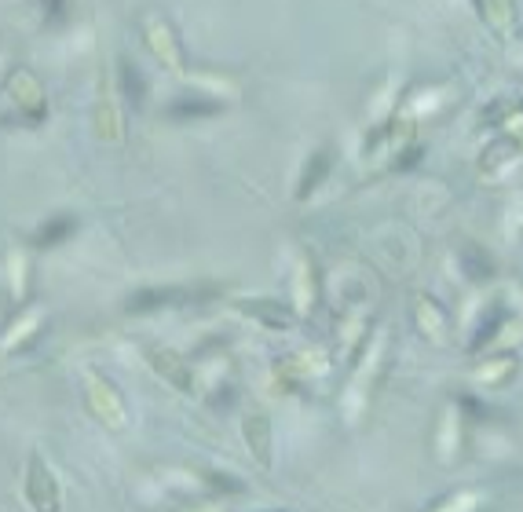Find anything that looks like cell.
<instances>
[{
    "label": "cell",
    "instance_id": "cell-17",
    "mask_svg": "<svg viewBox=\"0 0 523 512\" xmlns=\"http://www.w3.org/2000/svg\"><path fill=\"white\" fill-rule=\"evenodd\" d=\"M198 512H220V509H213V505H202V509H198Z\"/></svg>",
    "mask_w": 523,
    "mask_h": 512
},
{
    "label": "cell",
    "instance_id": "cell-15",
    "mask_svg": "<svg viewBox=\"0 0 523 512\" xmlns=\"http://www.w3.org/2000/svg\"><path fill=\"white\" fill-rule=\"evenodd\" d=\"M417 315H421V330L432 333V337H443V311L432 300H417Z\"/></svg>",
    "mask_w": 523,
    "mask_h": 512
},
{
    "label": "cell",
    "instance_id": "cell-11",
    "mask_svg": "<svg viewBox=\"0 0 523 512\" xmlns=\"http://www.w3.org/2000/svg\"><path fill=\"white\" fill-rule=\"evenodd\" d=\"M516 370H520L516 355H502V359H491L487 366H480V381L494 384V388H505L516 377Z\"/></svg>",
    "mask_w": 523,
    "mask_h": 512
},
{
    "label": "cell",
    "instance_id": "cell-8",
    "mask_svg": "<svg viewBox=\"0 0 523 512\" xmlns=\"http://www.w3.org/2000/svg\"><path fill=\"white\" fill-rule=\"evenodd\" d=\"M523 158V139L520 136H509V139H498V143H491V150L480 158V169L483 172H498L502 165H509V161Z\"/></svg>",
    "mask_w": 523,
    "mask_h": 512
},
{
    "label": "cell",
    "instance_id": "cell-7",
    "mask_svg": "<svg viewBox=\"0 0 523 512\" xmlns=\"http://www.w3.org/2000/svg\"><path fill=\"white\" fill-rule=\"evenodd\" d=\"M224 110V103L220 99H209V96H183L176 99V103H169L165 107V114L176 121H191V118H213V114H220Z\"/></svg>",
    "mask_w": 523,
    "mask_h": 512
},
{
    "label": "cell",
    "instance_id": "cell-10",
    "mask_svg": "<svg viewBox=\"0 0 523 512\" xmlns=\"http://www.w3.org/2000/svg\"><path fill=\"white\" fill-rule=\"evenodd\" d=\"M461 267H465V275H469L472 282H487V278H494V256L480 246L461 249Z\"/></svg>",
    "mask_w": 523,
    "mask_h": 512
},
{
    "label": "cell",
    "instance_id": "cell-3",
    "mask_svg": "<svg viewBox=\"0 0 523 512\" xmlns=\"http://www.w3.org/2000/svg\"><path fill=\"white\" fill-rule=\"evenodd\" d=\"M150 366L158 370L165 381H172L180 392H194V374H191V366H187V359L183 355H176V352H150Z\"/></svg>",
    "mask_w": 523,
    "mask_h": 512
},
{
    "label": "cell",
    "instance_id": "cell-16",
    "mask_svg": "<svg viewBox=\"0 0 523 512\" xmlns=\"http://www.w3.org/2000/svg\"><path fill=\"white\" fill-rule=\"evenodd\" d=\"M205 480L213 483L216 491H235V494H242V491H246V483H242V480H235V476H216V472H205Z\"/></svg>",
    "mask_w": 523,
    "mask_h": 512
},
{
    "label": "cell",
    "instance_id": "cell-2",
    "mask_svg": "<svg viewBox=\"0 0 523 512\" xmlns=\"http://www.w3.org/2000/svg\"><path fill=\"white\" fill-rule=\"evenodd\" d=\"M202 293V289H198ZM194 289L183 286H154V289H136L129 300H125V311H158V308H176V304H187V300L198 297Z\"/></svg>",
    "mask_w": 523,
    "mask_h": 512
},
{
    "label": "cell",
    "instance_id": "cell-9",
    "mask_svg": "<svg viewBox=\"0 0 523 512\" xmlns=\"http://www.w3.org/2000/svg\"><path fill=\"white\" fill-rule=\"evenodd\" d=\"M330 169H333V150H319V154L308 161V169H304V180H300V187H297L300 202H304V198H311V191H315V187H319V183L330 176Z\"/></svg>",
    "mask_w": 523,
    "mask_h": 512
},
{
    "label": "cell",
    "instance_id": "cell-13",
    "mask_svg": "<svg viewBox=\"0 0 523 512\" xmlns=\"http://www.w3.org/2000/svg\"><path fill=\"white\" fill-rule=\"evenodd\" d=\"M118 77H121V92H125V99H129L132 107H139V103H143V96H147V81H143V74H139L129 59H121Z\"/></svg>",
    "mask_w": 523,
    "mask_h": 512
},
{
    "label": "cell",
    "instance_id": "cell-14",
    "mask_svg": "<svg viewBox=\"0 0 523 512\" xmlns=\"http://www.w3.org/2000/svg\"><path fill=\"white\" fill-rule=\"evenodd\" d=\"M483 498L476 491H458V494H450V498H443V505H436V509H428V512H480Z\"/></svg>",
    "mask_w": 523,
    "mask_h": 512
},
{
    "label": "cell",
    "instance_id": "cell-1",
    "mask_svg": "<svg viewBox=\"0 0 523 512\" xmlns=\"http://www.w3.org/2000/svg\"><path fill=\"white\" fill-rule=\"evenodd\" d=\"M26 502L33 505V512L63 509V487H59L55 472L48 469V461H44L41 454H33L30 469H26Z\"/></svg>",
    "mask_w": 523,
    "mask_h": 512
},
{
    "label": "cell",
    "instance_id": "cell-4",
    "mask_svg": "<svg viewBox=\"0 0 523 512\" xmlns=\"http://www.w3.org/2000/svg\"><path fill=\"white\" fill-rule=\"evenodd\" d=\"M476 11H480V19L491 26L498 37H513L516 33V4L513 0H476Z\"/></svg>",
    "mask_w": 523,
    "mask_h": 512
},
{
    "label": "cell",
    "instance_id": "cell-6",
    "mask_svg": "<svg viewBox=\"0 0 523 512\" xmlns=\"http://www.w3.org/2000/svg\"><path fill=\"white\" fill-rule=\"evenodd\" d=\"M242 311L260 319L264 326H271V330H289L293 326V311L286 304H278V300H242Z\"/></svg>",
    "mask_w": 523,
    "mask_h": 512
},
{
    "label": "cell",
    "instance_id": "cell-12",
    "mask_svg": "<svg viewBox=\"0 0 523 512\" xmlns=\"http://www.w3.org/2000/svg\"><path fill=\"white\" fill-rule=\"evenodd\" d=\"M77 231V220L74 216H55V220H48V224L37 231V246H59V242H66V238Z\"/></svg>",
    "mask_w": 523,
    "mask_h": 512
},
{
    "label": "cell",
    "instance_id": "cell-5",
    "mask_svg": "<svg viewBox=\"0 0 523 512\" xmlns=\"http://www.w3.org/2000/svg\"><path fill=\"white\" fill-rule=\"evenodd\" d=\"M246 447L249 454L257 458L260 469H271V421H267V414H249L246 417Z\"/></svg>",
    "mask_w": 523,
    "mask_h": 512
}]
</instances>
